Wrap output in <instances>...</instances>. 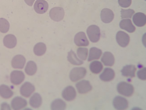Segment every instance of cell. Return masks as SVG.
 <instances>
[{
	"mask_svg": "<svg viewBox=\"0 0 146 110\" xmlns=\"http://www.w3.org/2000/svg\"><path fill=\"white\" fill-rule=\"evenodd\" d=\"M117 90L119 93L121 95L129 97L133 94L134 87L131 84L125 82H121L118 84Z\"/></svg>",
	"mask_w": 146,
	"mask_h": 110,
	"instance_id": "cell-1",
	"label": "cell"
},
{
	"mask_svg": "<svg viewBox=\"0 0 146 110\" xmlns=\"http://www.w3.org/2000/svg\"><path fill=\"white\" fill-rule=\"evenodd\" d=\"M86 72V70L84 67H76L71 70L69 77L72 81L75 82L84 78Z\"/></svg>",
	"mask_w": 146,
	"mask_h": 110,
	"instance_id": "cell-2",
	"label": "cell"
},
{
	"mask_svg": "<svg viewBox=\"0 0 146 110\" xmlns=\"http://www.w3.org/2000/svg\"><path fill=\"white\" fill-rule=\"evenodd\" d=\"M87 34L89 39L92 42H97L100 38V28L95 25L90 26L87 30Z\"/></svg>",
	"mask_w": 146,
	"mask_h": 110,
	"instance_id": "cell-3",
	"label": "cell"
},
{
	"mask_svg": "<svg viewBox=\"0 0 146 110\" xmlns=\"http://www.w3.org/2000/svg\"><path fill=\"white\" fill-rule=\"evenodd\" d=\"M65 12L64 9L60 7H55L51 9L50 11V16L52 20L59 22L64 19Z\"/></svg>",
	"mask_w": 146,
	"mask_h": 110,
	"instance_id": "cell-4",
	"label": "cell"
},
{
	"mask_svg": "<svg viewBox=\"0 0 146 110\" xmlns=\"http://www.w3.org/2000/svg\"><path fill=\"white\" fill-rule=\"evenodd\" d=\"M116 40L121 47L125 48L129 45L130 41L129 35L123 31H120L117 33Z\"/></svg>",
	"mask_w": 146,
	"mask_h": 110,
	"instance_id": "cell-5",
	"label": "cell"
},
{
	"mask_svg": "<svg viewBox=\"0 0 146 110\" xmlns=\"http://www.w3.org/2000/svg\"><path fill=\"white\" fill-rule=\"evenodd\" d=\"M76 87L77 91L80 94L88 93L92 89V86L88 80H83L76 83Z\"/></svg>",
	"mask_w": 146,
	"mask_h": 110,
	"instance_id": "cell-6",
	"label": "cell"
},
{
	"mask_svg": "<svg viewBox=\"0 0 146 110\" xmlns=\"http://www.w3.org/2000/svg\"><path fill=\"white\" fill-rule=\"evenodd\" d=\"M74 40L75 44L78 47H86L89 45V41L83 32H80L76 34Z\"/></svg>",
	"mask_w": 146,
	"mask_h": 110,
	"instance_id": "cell-7",
	"label": "cell"
},
{
	"mask_svg": "<svg viewBox=\"0 0 146 110\" xmlns=\"http://www.w3.org/2000/svg\"><path fill=\"white\" fill-rule=\"evenodd\" d=\"M25 75L21 71L14 70L11 73V81L15 85H18L24 81Z\"/></svg>",
	"mask_w": 146,
	"mask_h": 110,
	"instance_id": "cell-8",
	"label": "cell"
},
{
	"mask_svg": "<svg viewBox=\"0 0 146 110\" xmlns=\"http://www.w3.org/2000/svg\"><path fill=\"white\" fill-rule=\"evenodd\" d=\"M35 90V87L33 84L29 82H26L20 88V92L23 96L29 97L31 96Z\"/></svg>",
	"mask_w": 146,
	"mask_h": 110,
	"instance_id": "cell-9",
	"label": "cell"
},
{
	"mask_svg": "<svg viewBox=\"0 0 146 110\" xmlns=\"http://www.w3.org/2000/svg\"><path fill=\"white\" fill-rule=\"evenodd\" d=\"M113 106L117 110H125L129 106V103L127 99L121 96H117L113 100Z\"/></svg>",
	"mask_w": 146,
	"mask_h": 110,
	"instance_id": "cell-10",
	"label": "cell"
},
{
	"mask_svg": "<svg viewBox=\"0 0 146 110\" xmlns=\"http://www.w3.org/2000/svg\"><path fill=\"white\" fill-rule=\"evenodd\" d=\"M62 95L65 100L68 102L72 101L76 97V91L72 86H68L62 91Z\"/></svg>",
	"mask_w": 146,
	"mask_h": 110,
	"instance_id": "cell-11",
	"label": "cell"
},
{
	"mask_svg": "<svg viewBox=\"0 0 146 110\" xmlns=\"http://www.w3.org/2000/svg\"><path fill=\"white\" fill-rule=\"evenodd\" d=\"M48 8L49 5L44 0H37L34 4V10L38 14H44L48 10Z\"/></svg>",
	"mask_w": 146,
	"mask_h": 110,
	"instance_id": "cell-12",
	"label": "cell"
},
{
	"mask_svg": "<svg viewBox=\"0 0 146 110\" xmlns=\"http://www.w3.org/2000/svg\"><path fill=\"white\" fill-rule=\"evenodd\" d=\"M12 108L15 110H19L25 108L27 105V102L25 99L20 97H15L12 100Z\"/></svg>",
	"mask_w": 146,
	"mask_h": 110,
	"instance_id": "cell-13",
	"label": "cell"
},
{
	"mask_svg": "<svg viewBox=\"0 0 146 110\" xmlns=\"http://www.w3.org/2000/svg\"><path fill=\"white\" fill-rule=\"evenodd\" d=\"M26 63V59L21 55H16L12 60V66L15 69H22Z\"/></svg>",
	"mask_w": 146,
	"mask_h": 110,
	"instance_id": "cell-14",
	"label": "cell"
},
{
	"mask_svg": "<svg viewBox=\"0 0 146 110\" xmlns=\"http://www.w3.org/2000/svg\"><path fill=\"white\" fill-rule=\"evenodd\" d=\"M114 18L113 11L109 9L104 8L101 12V19L103 22L109 23L111 22Z\"/></svg>",
	"mask_w": 146,
	"mask_h": 110,
	"instance_id": "cell-15",
	"label": "cell"
},
{
	"mask_svg": "<svg viewBox=\"0 0 146 110\" xmlns=\"http://www.w3.org/2000/svg\"><path fill=\"white\" fill-rule=\"evenodd\" d=\"M115 76L114 70L111 68H106L100 75V78L101 80L104 82H109L112 80Z\"/></svg>",
	"mask_w": 146,
	"mask_h": 110,
	"instance_id": "cell-16",
	"label": "cell"
},
{
	"mask_svg": "<svg viewBox=\"0 0 146 110\" xmlns=\"http://www.w3.org/2000/svg\"><path fill=\"white\" fill-rule=\"evenodd\" d=\"M133 21L135 25L138 27H143L146 23V16L144 13L138 12L133 16Z\"/></svg>",
	"mask_w": 146,
	"mask_h": 110,
	"instance_id": "cell-17",
	"label": "cell"
},
{
	"mask_svg": "<svg viewBox=\"0 0 146 110\" xmlns=\"http://www.w3.org/2000/svg\"><path fill=\"white\" fill-rule=\"evenodd\" d=\"M120 27L121 29L130 33H133L136 30V28L133 24L131 20L129 19L121 20L120 23Z\"/></svg>",
	"mask_w": 146,
	"mask_h": 110,
	"instance_id": "cell-18",
	"label": "cell"
},
{
	"mask_svg": "<svg viewBox=\"0 0 146 110\" xmlns=\"http://www.w3.org/2000/svg\"><path fill=\"white\" fill-rule=\"evenodd\" d=\"M137 68L134 65H126L122 68L121 72L123 76L129 77H135Z\"/></svg>",
	"mask_w": 146,
	"mask_h": 110,
	"instance_id": "cell-19",
	"label": "cell"
},
{
	"mask_svg": "<svg viewBox=\"0 0 146 110\" xmlns=\"http://www.w3.org/2000/svg\"><path fill=\"white\" fill-rule=\"evenodd\" d=\"M101 61L105 66H112L114 64L115 60L114 55L111 52H106L103 54Z\"/></svg>",
	"mask_w": 146,
	"mask_h": 110,
	"instance_id": "cell-20",
	"label": "cell"
},
{
	"mask_svg": "<svg viewBox=\"0 0 146 110\" xmlns=\"http://www.w3.org/2000/svg\"><path fill=\"white\" fill-rule=\"evenodd\" d=\"M3 44L7 48H13L17 44L16 38L13 34H8L4 38Z\"/></svg>",
	"mask_w": 146,
	"mask_h": 110,
	"instance_id": "cell-21",
	"label": "cell"
},
{
	"mask_svg": "<svg viewBox=\"0 0 146 110\" xmlns=\"http://www.w3.org/2000/svg\"><path fill=\"white\" fill-rule=\"evenodd\" d=\"M42 102V97L39 93H35L30 99V105L34 108H38L41 106Z\"/></svg>",
	"mask_w": 146,
	"mask_h": 110,
	"instance_id": "cell-22",
	"label": "cell"
},
{
	"mask_svg": "<svg viewBox=\"0 0 146 110\" xmlns=\"http://www.w3.org/2000/svg\"><path fill=\"white\" fill-rule=\"evenodd\" d=\"M13 91L11 88L6 85H2L0 86V96L5 99H9L13 96Z\"/></svg>",
	"mask_w": 146,
	"mask_h": 110,
	"instance_id": "cell-23",
	"label": "cell"
},
{
	"mask_svg": "<svg viewBox=\"0 0 146 110\" xmlns=\"http://www.w3.org/2000/svg\"><path fill=\"white\" fill-rule=\"evenodd\" d=\"M102 54V50L98 48L93 47L90 50L88 62H90L94 60L99 59Z\"/></svg>",
	"mask_w": 146,
	"mask_h": 110,
	"instance_id": "cell-24",
	"label": "cell"
},
{
	"mask_svg": "<svg viewBox=\"0 0 146 110\" xmlns=\"http://www.w3.org/2000/svg\"><path fill=\"white\" fill-rule=\"evenodd\" d=\"M68 60L70 63L76 66H80L83 64L82 60L77 58L76 54L72 50L68 53Z\"/></svg>",
	"mask_w": 146,
	"mask_h": 110,
	"instance_id": "cell-25",
	"label": "cell"
},
{
	"mask_svg": "<svg viewBox=\"0 0 146 110\" xmlns=\"http://www.w3.org/2000/svg\"><path fill=\"white\" fill-rule=\"evenodd\" d=\"M46 46L43 42H39L35 45L33 48V51L35 55L37 56H41L46 53Z\"/></svg>",
	"mask_w": 146,
	"mask_h": 110,
	"instance_id": "cell-26",
	"label": "cell"
},
{
	"mask_svg": "<svg viewBox=\"0 0 146 110\" xmlns=\"http://www.w3.org/2000/svg\"><path fill=\"white\" fill-rule=\"evenodd\" d=\"M37 71V66L33 61H29L26 66L25 71L28 75L32 76L34 75Z\"/></svg>",
	"mask_w": 146,
	"mask_h": 110,
	"instance_id": "cell-27",
	"label": "cell"
},
{
	"mask_svg": "<svg viewBox=\"0 0 146 110\" xmlns=\"http://www.w3.org/2000/svg\"><path fill=\"white\" fill-rule=\"evenodd\" d=\"M66 108V103L61 99L54 101L51 104V109L53 110H63Z\"/></svg>",
	"mask_w": 146,
	"mask_h": 110,
	"instance_id": "cell-28",
	"label": "cell"
},
{
	"mask_svg": "<svg viewBox=\"0 0 146 110\" xmlns=\"http://www.w3.org/2000/svg\"><path fill=\"white\" fill-rule=\"evenodd\" d=\"M103 69V65L101 62L99 61H94L90 63V69L91 72L98 74L102 71Z\"/></svg>",
	"mask_w": 146,
	"mask_h": 110,
	"instance_id": "cell-29",
	"label": "cell"
},
{
	"mask_svg": "<svg viewBox=\"0 0 146 110\" xmlns=\"http://www.w3.org/2000/svg\"><path fill=\"white\" fill-rule=\"evenodd\" d=\"M10 29V23L7 20L4 18H0V32L7 33Z\"/></svg>",
	"mask_w": 146,
	"mask_h": 110,
	"instance_id": "cell-30",
	"label": "cell"
},
{
	"mask_svg": "<svg viewBox=\"0 0 146 110\" xmlns=\"http://www.w3.org/2000/svg\"><path fill=\"white\" fill-rule=\"evenodd\" d=\"M77 54L80 59L86 60L88 56V49L85 48H78L77 50Z\"/></svg>",
	"mask_w": 146,
	"mask_h": 110,
	"instance_id": "cell-31",
	"label": "cell"
},
{
	"mask_svg": "<svg viewBox=\"0 0 146 110\" xmlns=\"http://www.w3.org/2000/svg\"><path fill=\"white\" fill-rule=\"evenodd\" d=\"M135 11L134 10L132 9H127V10H124V9H121V17L122 19L124 18H131L133 15L135 14Z\"/></svg>",
	"mask_w": 146,
	"mask_h": 110,
	"instance_id": "cell-32",
	"label": "cell"
},
{
	"mask_svg": "<svg viewBox=\"0 0 146 110\" xmlns=\"http://www.w3.org/2000/svg\"><path fill=\"white\" fill-rule=\"evenodd\" d=\"M146 69L143 68L141 70H139L137 72V76L139 79L142 80H145L146 79Z\"/></svg>",
	"mask_w": 146,
	"mask_h": 110,
	"instance_id": "cell-33",
	"label": "cell"
},
{
	"mask_svg": "<svg viewBox=\"0 0 146 110\" xmlns=\"http://www.w3.org/2000/svg\"><path fill=\"white\" fill-rule=\"evenodd\" d=\"M119 5L122 7H129L132 3V0H118Z\"/></svg>",
	"mask_w": 146,
	"mask_h": 110,
	"instance_id": "cell-34",
	"label": "cell"
},
{
	"mask_svg": "<svg viewBox=\"0 0 146 110\" xmlns=\"http://www.w3.org/2000/svg\"><path fill=\"white\" fill-rule=\"evenodd\" d=\"M1 110H11V108L7 103H3L1 105Z\"/></svg>",
	"mask_w": 146,
	"mask_h": 110,
	"instance_id": "cell-35",
	"label": "cell"
},
{
	"mask_svg": "<svg viewBox=\"0 0 146 110\" xmlns=\"http://www.w3.org/2000/svg\"><path fill=\"white\" fill-rule=\"evenodd\" d=\"M35 1V0H25L26 3L30 7H32V5H33Z\"/></svg>",
	"mask_w": 146,
	"mask_h": 110,
	"instance_id": "cell-36",
	"label": "cell"
}]
</instances>
